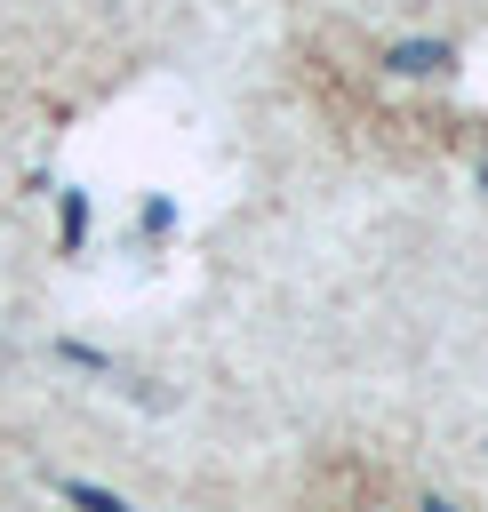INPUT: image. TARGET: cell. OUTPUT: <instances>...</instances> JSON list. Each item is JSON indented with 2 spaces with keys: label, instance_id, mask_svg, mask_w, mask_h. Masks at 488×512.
<instances>
[{
  "label": "cell",
  "instance_id": "cell-1",
  "mask_svg": "<svg viewBox=\"0 0 488 512\" xmlns=\"http://www.w3.org/2000/svg\"><path fill=\"white\" fill-rule=\"evenodd\" d=\"M384 64H392V72H408V80H424V72H448L456 56H448V40H400Z\"/></svg>",
  "mask_w": 488,
  "mask_h": 512
},
{
  "label": "cell",
  "instance_id": "cell-2",
  "mask_svg": "<svg viewBox=\"0 0 488 512\" xmlns=\"http://www.w3.org/2000/svg\"><path fill=\"white\" fill-rule=\"evenodd\" d=\"M64 496H72L80 512H136L128 496H112V488H88V480H64Z\"/></svg>",
  "mask_w": 488,
  "mask_h": 512
},
{
  "label": "cell",
  "instance_id": "cell-3",
  "mask_svg": "<svg viewBox=\"0 0 488 512\" xmlns=\"http://www.w3.org/2000/svg\"><path fill=\"white\" fill-rule=\"evenodd\" d=\"M80 224H88V200H80V192H64V240H80Z\"/></svg>",
  "mask_w": 488,
  "mask_h": 512
},
{
  "label": "cell",
  "instance_id": "cell-4",
  "mask_svg": "<svg viewBox=\"0 0 488 512\" xmlns=\"http://www.w3.org/2000/svg\"><path fill=\"white\" fill-rule=\"evenodd\" d=\"M424 512H448V504H424Z\"/></svg>",
  "mask_w": 488,
  "mask_h": 512
}]
</instances>
